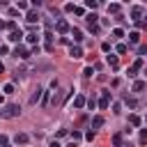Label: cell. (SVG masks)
<instances>
[{"instance_id":"obj_1","label":"cell","mask_w":147,"mask_h":147,"mask_svg":"<svg viewBox=\"0 0 147 147\" xmlns=\"http://www.w3.org/2000/svg\"><path fill=\"white\" fill-rule=\"evenodd\" d=\"M21 115V108L16 106V103H7V106H2V110H0V117L2 119H11V117H18Z\"/></svg>"},{"instance_id":"obj_2","label":"cell","mask_w":147,"mask_h":147,"mask_svg":"<svg viewBox=\"0 0 147 147\" xmlns=\"http://www.w3.org/2000/svg\"><path fill=\"white\" fill-rule=\"evenodd\" d=\"M142 14H145V9H142L140 5H133V7H131V21H136V23H140V18H142Z\"/></svg>"},{"instance_id":"obj_3","label":"cell","mask_w":147,"mask_h":147,"mask_svg":"<svg viewBox=\"0 0 147 147\" xmlns=\"http://www.w3.org/2000/svg\"><path fill=\"white\" fill-rule=\"evenodd\" d=\"M14 57H21V60H28V57H30V51H28L25 46H16V48H14Z\"/></svg>"},{"instance_id":"obj_4","label":"cell","mask_w":147,"mask_h":147,"mask_svg":"<svg viewBox=\"0 0 147 147\" xmlns=\"http://www.w3.org/2000/svg\"><path fill=\"white\" fill-rule=\"evenodd\" d=\"M99 106H101V110H106V108L110 106V92H108V90L101 92V101H99Z\"/></svg>"},{"instance_id":"obj_5","label":"cell","mask_w":147,"mask_h":147,"mask_svg":"<svg viewBox=\"0 0 147 147\" xmlns=\"http://www.w3.org/2000/svg\"><path fill=\"white\" fill-rule=\"evenodd\" d=\"M140 69H142V60H136V62H133V64L129 67V76L133 78V76H136V74H138Z\"/></svg>"},{"instance_id":"obj_6","label":"cell","mask_w":147,"mask_h":147,"mask_svg":"<svg viewBox=\"0 0 147 147\" xmlns=\"http://www.w3.org/2000/svg\"><path fill=\"white\" fill-rule=\"evenodd\" d=\"M69 55H71L74 60H78V57H83V48L76 44V46H71V48H69Z\"/></svg>"},{"instance_id":"obj_7","label":"cell","mask_w":147,"mask_h":147,"mask_svg":"<svg viewBox=\"0 0 147 147\" xmlns=\"http://www.w3.org/2000/svg\"><path fill=\"white\" fill-rule=\"evenodd\" d=\"M28 140H30L28 133H16V136H14V142H16V145H28Z\"/></svg>"},{"instance_id":"obj_8","label":"cell","mask_w":147,"mask_h":147,"mask_svg":"<svg viewBox=\"0 0 147 147\" xmlns=\"http://www.w3.org/2000/svg\"><path fill=\"white\" fill-rule=\"evenodd\" d=\"M25 21H28V23H37V21H39V14H37L34 9H30V11L25 14Z\"/></svg>"},{"instance_id":"obj_9","label":"cell","mask_w":147,"mask_h":147,"mask_svg":"<svg viewBox=\"0 0 147 147\" xmlns=\"http://www.w3.org/2000/svg\"><path fill=\"white\" fill-rule=\"evenodd\" d=\"M55 28H57V32H60V34L69 32V23H67V21H57V25H55Z\"/></svg>"},{"instance_id":"obj_10","label":"cell","mask_w":147,"mask_h":147,"mask_svg":"<svg viewBox=\"0 0 147 147\" xmlns=\"http://www.w3.org/2000/svg\"><path fill=\"white\" fill-rule=\"evenodd\" d=\"M74 106H76V108H83V106H87V99H85L83 94H78V96L74 99Z\"/></svg>"},{"instance_id":"obj_11","label":"cell","mask_w":147,"mask_h":147,"mask_svg":"<svg viewBox=\"0 0 147 147\" xmlns=\"http://www.w3.org/2000/svg\"><path fill=\"white\" fill-rule=\"evenodd\" d=\"M101 126H103V117H101V115L92 117V131H94V129H101Z\"/></svg>"},{"instance_id":"obj_12","label":"cell","mask_w":147,"mask_h":147,"mask_svg":"<svg viewBox=\"0 0 147 147\" xmlns=\"http://www.w3.org/2000/svg\"><path fill=\"white\" fill-rule=\"evenodd\" d=\"M71 37H74V41H76V44H78V41H83V30L74 28V30H71Z\"/></svg>"},{"instance_id":"obj_13","label":"cell","mask_w":147,"mask_h":147,"mask_svg":"<svg viewBox=\"0 0 147 147\" xmlns=\"http://www.w3.org/2000/svg\"><path fill=\"white\" fill-rule=\"evenodd\" d=\"M21 37H23V32H21V30H14V32H9V41H21Z\"/></svg>"},{"instance_id":"obj_14","label":"cell","mask_w":147,"mask_h":147,"mask_svg":"<svg viewBox=\"0 0 147 147\" xmlns=\"http://www.w3.org/2000/svg\"><path fill=\"white\" fill-rule=\"evenodd\" d=\"M145 87H147V83H145V80H136V83H133V92H142Z\"/></svg>"},{"instance_id":"obj_15","label":"cell","mask_w":147,"mask_h":147,"mask_svg":"<svg viewBox=\"0 0 147 147\" xmlns=\"http://www.w3.org/2000/svg\"><path fill=\"white\" fill-rule=\"evenodd\" d=\"M108 64H110L113 69H117V67H119V60H117V55H108Z\"/></svg>"},{"instance_id":"obj_16","label":"cell","mask_w":147,"mask_h":147,"mask_svg":"<svg viewBox=\"0 0 147 147\" xmlns=\"http://www.w3.org/2000/svg\"><path fill=\"white\" fill-rule=\"evenodd\" d=\"M41 92H44V90H39V87H37V90H34V94L30 96V103H37V101L41 99Z\"/></svg>"},{"instance_id":"obj_17","label":"cell","mask_w":147,"mask_h":147,"mask_svg":"<svg viewBox=\"0 0 147 147\" xmlns=\"http://www.w3.org/2000/svg\"><path fill=\"white\" fill-rule=\"evenodd\" d=\"M119 9H122V7H119L117 2H113V5H108V14H119Z\"/></svg>"},{"instance_id":"obj_18","label":"cell","mask_w":147,"mask_h":147,"mask_svg":"<svg viewBox=\"0 0 147 147\" xmlns=\"http://www.w3.org/2000/svg\"><path fill=\"white\" fill-rule=\"evenodd\" d=\"M113 37H115V39H122V37H124V30H122V28H115V30H113Z\"/></svg>"},{"instance_id":"obj_19","label":"cell","mask_w":147,"mask_h":147,"mask_svg":"<svg viewBox=\"0 0 147 147\" xmlns=\"http://www.w3.org/2000/svg\"><path fill=\"white\" fill-rule=\"evenodd\" d=\"M25 37H28V41H30V44H37V41H39L37 32H30V34H25Z\"/></svg>"},{"instance_id":"obj_20","label":"cell","mask_w":147,"mask_h":147,"mask_svg":"<svg viewBox=\"0 0 147 147\" xmlns=\"http://www.w3.org/2000/svg\"><path fill=\"white\" fill-rule=\"evenodd\" d=\"M129 41H131V44H138V41H140V34H138V32H131V34H129Z\"/></svg>"},{"instance_id":"obj_21","label":"cell","mask_w":147,"mask_h":147,"mask_svg":"<svg viewBox=\"0 0 147 147\" xmlns=\"http://www.w3.org/2000/svg\"><path fill=\"white\" fill-rule=\"evenodd\" d=\"M129 122H131L133 126H140V117H138V115H129Z\"/></svg>"},{"instance_id":"obj_22","label":"cell","mask_w":147,"mask_h":147,"mask_svg":"<svg viewBox=\"0 0 147 147\" xmlns=\"http://www.w3.org/2000/svg\"><path fill=\"white\" fill-rule=\"evenodd\" d=\"M85 7H87V9H96V7H99V2H96V0H87V2H85Z\"/></svg>"},{"instance_id":"obj_23","label":"cell","mask_w":147,"mask_h":147,"mask_svg":"<svg viewBox=\"0 0 147 147\" xmlns=\"http://www.w3.org/2000/svg\"><path fill=\"white\" fill-rule=\"evenodd\" d=\"M94 106H96V99H94V94H92V96L87 99V108H90V110H94Z\"/></svg>"},{"instance_id":"obj_24","label":"cell","mask_w":147,"mask_h":147,"mask_svg":"<svg viewBox=\"0 0 147 147\" xmlns=\"http://www.w3.org/2000/svg\"><path fill=\"white\" fill-rule=\"evenodd\" d=\"M124 101H126V106H129V108H138V101H136V99H129V96H126Z\"/></svg>"},{"instance_id":"obj_25","label":"cell","mask_w":147,"mask_h":147,"mask_svg":"<svg viewBox=\"0 0 147 147\" xmlns=\"http://www.w3.org/2000/svg\"><path fill=\"white\" fill-rule=\"evenodd\" d=\"M145 142H147V129L140 131V145H145Z\"/></svg>"},{"instance_id":"obj_26","label":"cell","mask_w":147,"mask_h":147,"mask_svg":"<svg viewBox=\"0 0 147 147\" xmlns=\"http://www.w3.org/2000/svg\"><path fill=\"white\" fill-rule=\"evenodd\" d=\"M80 138H83L80 131H74V133H71V142H76V140H80Z\"/></svg>"},{"instance_id":"obj_27","label":"cell","mask_w":147,"mask_h":147,"mask_svg":"<svg viewBox=\"0 0 147 147\" xmlns=\"http://www.w3.org/2000/svg\"><path fill=\"white\" fill-rule=\"evenodd\" d=\"M113 142H115L117 147H122V136H119V133H117V136H113Z\"/></svg>"},{"instance_id":"obj_28","label":"cell","mask_w":147,"mask_h":147,"mask_svg":"<svg viewBox=\"0 0 147 147\" xmlns=\"http://www.w3.org/2000/svg\"><path fill=\"white\" fill-rule=\"evenodd\" d=\"M16 9H28V2H25V0H18V5H16Z\"/></svg>"},{"instance_id":"obj_29","label":"cell","mask_w":147,"mask_h":147,"mask_svg":"<svg viewBox=\"0 0 147 147\" xmlns=\"http://www.w3.org/2000/svg\"><path fill=\"white\" fill-rule=\"evenodd\" d=\"M7 30H9V32H14V30H18V28H16V23H14V21H9V23H7Z\"/></svg>"},{"instance_id":"obj_30","label":"cell","mask_w":147,"mask_h":147,"mask_svg":"<svg viewBox=\"0 0 147 147\" xmlns=\"http://www.w3.org/2000/svg\"><path fill=\"white\" fill-rule=\"evenodd\" d=\"M126 48H129L126 44H117V53H126Z\"/></svg>"},{"instance_id":"obj_31","label":"cell","mask_w":147,"mask_h":147,"mask_svg":"<svg viewBox=\"0 0 147 147\" xmlns=\"http://www.w3.org/2000/svg\"><path fill=\"white\" fill-rule=\"evenodd\" d=\"M90 32H92V34H99V25H96V23H94V25H90Z\"/></svg>"},{"instance_id":"obj_32","label":"cell","mask_w":147,"mask_h":147,"mask_svg":"<svg viewBox=\"0 0 147 147\" xmlns=\"http://www.w3.org/2000/svg\"><path fill=\"white\" fill-rule=\"evenodd\" d=\"M101 51H103V53H108V51H110V44H108V41H103V44H101Z\"/></svg>"},{"instance_id":"obj_33","label":"cell","mask_w":147,"mask_h":147,"mask_svg":"<svg viewBox=\"0 0 147 147\" xmlns=\"http://www.w3.org/2000/svg\"><path fill=\"white\" fill-rule=\"evenodd\" d=\"M5 92H7V94H11V92H14V85H11V83H7V85H5Z\"/></svg>"},{"instance_id":"obj_34","label":"cell","mask_w":147,"mask_h":147,"mask_svg":"<svg viewBox=\"0 0 147 147\" xmlns=\"http://www.w3.org/2000/svg\"><path fill=\"white\" fill-rule=\"evenodd\" d=\"M64 11H76V7H74V5L69 2V5H64Z\"/></svg>"},{"instance_id":"obj_35","label":"cell","mask_w":147,"mask_h":147,"mask_svg":"<svg viewBox=\"0 0 147 147\" xmlns=\"http://www.w3.org/2000/svg\"><path fill=\"white\" fill-rule=\"evenodd\" d=\"M83 76H85V78H90V76H92V67H87V69L83 71Z\"/></svg>"},{"instance_id":"obj_36","label":"cell","mask_w":147,"mask_h":147,"mask_svg":"<svg viewBox=\"0 0 147 147\" xmlns=\"http://www.w3.org/2000/svg\"><path fill=\"white\" fill-rule=\"evenodd\" d=\"M85 138H87V140H90V142H92V138H94V131H92V129H90V131H87V133H85Z\"/></svg>"},{"instance_id":"obj_37","label":"cell","mask_w":147,"mask_h":147,"mask_svg":"<svg viewBox=\"0 0 147 147\" xmlns=\"http://www.w3.org/2000/svg\"><path fill=\"white\" fill-rule=\"evenodd\" d=\"M0 145L5 147V145H9V140H7V136H0Z\"/></svg>"},{"instance_id":"obj_38","label":"cell","mask_w":147,"mask_h":147,"mask_svg":"<svg viewBox=\"0 0 147 147\" xmlns=\"http://www.w3.org/2000/svg\"><path fill=\"white\" fill-rule=\"evenodd\" d=\"M138 53H140V55H147V46H140V48H138Z\"/></svg>"},{"instance_id":"obj_39","label":"cell","mask_w":147,"mask_h":147,"mask_svg":"<svg viewBox=\"0 0 147 147\" xmlns=\"http://www.w3.org/2000/svg\"><path fill=\"white\" fill-rule=\"evenodd\" d=\"M5 28H7V21H2V18H0V30H5Z\"/></svg>"},{"instance_id":"obj_40","label":"cell","mask_w":147,"mask_h":147,"mask_svg":"<svg viewBox=\"0 0 147 147\" xmlns=\"http://www.w3.org/2000/svg\"><path fill=\"white\" fill-rule=\"evenodd\" d=\"M2 71H5V64H2V62H0V74H2Z\"/></svg>"},{"instance_id":"obj_41","label":"cell","mask_w":147,"mask_h":147,"mask_svg":"<svg viewBox=\"0 0 147 147\" xmlns=\"http://www.w3.org/2000/svg\"><path fill=\"white\" fill-rule=\"evenodd\" d=\"M0 106H2V96H0Z\"/></svg>"},{"instance_id":"obj_42","label":"cell","mask_w":147,"mask_h":147,"mask_svg":"<svg viewBox=\"0 0 147 147\" xmlns=\"http://www.w3.org/2000/svg\"><path fill=\"white\" fill-rule=\"evenodd\" d=\"M5 147H11V145H5Z\"/></svg>"},{"instance_id":"obj_43","label":"cell","mask_w":147,"mask_h":147,"mask_svg":"<svg viewBox=\"0 0 147 147\" xmlns=\"http://www.w3.org/2000/svg\"><path fill=\"white\" fill-rule=\"evenodd\" d=\"M145 74H147V69H145Z\"/></svg>"},{"instance_id":"obj_44","label":"cell","mask_w":147,"mask_h":147,"mask_svg":"<svg viewBox=\"0 0 147 147\" xmlns=\"http://www.w3.org/2000/svg\"><path fill=\"white\" fill-rule=\"evenodd\" d=\"M0 48H2V46H0Z\"/></svg>"}]
</instances>
